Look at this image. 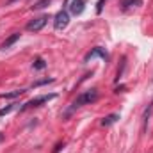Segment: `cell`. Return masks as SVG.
Wrapping results in <instances>:
<instances>
[{
    "label": "cell",
    "mask_w": 153,
    "mask_h": 153,
    "mask_svg": "<svg viewBox=\"0 0 153 153\" xmlns=\"http://www.w3.org/2000/svg\"><path fill=\"white\" fill-rule=\"evenodd\" d=\"M96 100H98V89H87V91L80 93V94H78V96L75 98V102L71 103V107L66 111L64 117H68V116L71 114V112H75L76 109H80L82 105H87V103H94Z\"/></svg>",
    "instance_id": "obj_1"
},
{
    "label": "cell",
    "mask_w": 153,
    "mask_h": 153,
    "mask_svg": "<svg viewBox=\"0 0 153 153\" xmlns=\"http://www.w3.org/2000/svg\"><path fill=\"white\" fill-rule=\"evenodd\" d=\"M53 98H57V94H55V93L36 96V98H32V100L25 102V103L20 107V112H25V111H29V109H36V107H41L43 103H46V102H50V100H53Z\"/></svg>",
    "instance_id": "obj_2"
},
{
    "label": "cell",
    "mask_w": 153,
    "mask_h": 153,
    "mask_svg": "<svg viewBox=\"0 0 153 153\" xmlns=\"http://www.w3.org/2000/svg\"><path fill=\"white\" fill-rule=\"evenodd\" d=\"M68 23H70V14H68V11H64V9L59 11V13L55 14V18H53V27H55V30L66 29Z\"/></svg>",
    "instance_id": "obj_3"
},
{
    "label": "cell",
    "mask_w": 153,
    "mask_h": 153,
    "mask_svg": "<svg viewBox=\"0 0 153 153\" xmlns=\"http://www.w3.org/2000/svg\"><path fill=\"white\" fill-rule=\"evenodd\" d=\"M46 22H48V14H41V16L30 20V22L27 23V30H29V32H39V30L46 25Z\"/></svg>",
    "instance_id": "obj_4"
},
{
    "label": "cell",
    "mask_w": 153,
    "mask_h": 153,
    "mask_svg": "<svg viewBox=\"0 0 153 153\" xmlns=\"http://www.w3.org/2000/svg\"><path fill=\"white\" fill-rule=\"evenodd\" d=\"M93 57H102V59H103L105 62L109 61V53H107V52H105V50H103L102 46H96V48H93V50H91L89 53H85L84 61H85V62H89V61H91Z\"/></svg>",
    "instance_id": "obj_5"
},
{
    "label": "cell",
    "mask_w": 153,
    "mask_h": 153,
    "mask_svg": "<svg viewBox=\"0 0 153 153\" xmlns=\"http://www.w3.org/2000/svg\"><path fill=\"white\" fill-rule=\"evenodd\" d=\"M84 9H85V0H71L70 2V13L71 14L78 16L84 13Z\"/></svg>",
    "instance_id": "obj_6"
},
{
    "label": "cell",
    "mask_w": 153,
    "mask_h": 153,
    "mask_svg": "<svg viewBox=\"0 0 153 153\" xmlns=\"http://www.w3.org/2000/svg\"><path fill=\"white\" fill-rule=\"evenodd\" d=\"M20 36H22L20 32H14V34H11L9 38L2 43V46H0V48H2V50H7V48H11V46H13V45H14V43L20 39Z\"/></svg>",
    "instance_id": "obj_7"
},
{
    "label": "cell",
    "mask_w": 153,
    "mask_h": 153,
    "mask_svg": "<svg viewBox=\"0 0 153 153\" xmlns=\"http://www.w3.org/2000/svg\"><path fill=\"white\" fill-rule=\"evenodd\" d=\"M139 5H143V0H121V7L125 11L132 7H139Z\"/></svg>",
    "instance_id": "obj_8"
},
{
    "label": "cell",
    "mask_w": 153,
    "mask_h": 153,
    "mask_svg": "<svg viewBox=\"0 0 153 153\" xmlns=\"http://www.w3.org/2000/svg\"><path fill=\"white\" fill-rule=\"evenodd\" d=\"M117 119H119V114H109V116H105V117L102 119V126H111V125H114Z\"/></svg>",
    "instance_id": "obj_9"
},
{
    "label": "cell",
    "mask_w": 153,
    "mask_h": 153,
    "mask_svg": "<svg viewBox=\"0 0 153 153\" xmlns=\"http://www.w3.org/2000/svg\"><path fill=\"white\" fill-rule=\"evenodd\" d=\"M23 93H27V91H25V89H18V91H13V93H2V94H0V98L13 100V98H18V96H22Z\"/></svg>",
    "instance_id": "obj_10"
},
{
    "label": "cell",
    "mask_w": 153,
    "mask_h": 153,
    "mask_svg": "<svg viewBox=\"0 0 153 153\" xmlns=\"http://www.w3.org/2000/svg\"><path fill=\"white\" fill-rule=\"evenodd\" d=\"M52 4V0H39V2H36L34 5H32V11H39V9H45L46 5H50Z\"/></svg>",
    "instance_id": "obj_11"
},
{
    "label": "cell",
    "mask_w": 153,
    "mask_h": 153,
    "mask_svg": "<svg viewBox=\"0 0 153 153\" xmlns=\"http://www.w3.org/2000/svg\"><path fill=\"white\" fill-rule=\"evenodd\" d=\"M32 68H34V70H43V68H46V62H45L41 57H38V59L32 62Z\"/></svg>",
    "instance_id": "obj_12"
},
{
    "label": "cell",
    "mask_w": 153,
    "mask_h": 153,
    "mask_svg": "<svg viewBox=\"0 0 153 153\" xmlns=\"http://www.w3.org/2000/svg\"><path fill=\"white\" fill-rule=\"evenodd\" d=\"M16 105H18V103H11V105H7V107L0 109V117H2V116H5V114H9L11 111H14V109H16Z\"/></svg>",
    "instance_id": "obj_13"
},
{
    "label": "cell",
    "mask_w": 153,
    "mask_h": 153,
    "mask_svg": "<svg viewBox=\"0 0 153 153\" xmlns=\"http://www.w3.org/2000/svg\"><path fill=\"white\" fill-rule=\"evenodd\" d=\"M103 2H105V0H98V5H96V13H98V14H100L102 9H103Z\"/></svg>",
    "instance_id": "obj_14"
},
{
    "label": "cell",
    "mask_w": 153,
    "mask_h": 153,
    "mask_svg": "<svg viewBox=\"0 0 153 153\" xmlns=\"http://www.w3.org/2000/svg\"><path fill=\"white\" fill-rule=\"evenodd\" d=\"M2 141H4V134L0 132V143H2Z\"/></svg>",
    "instance_id": "obj_15"
},
{
    "label": "cell",
    "mask_w": 153,
    "mask_h": 153,
    "mask_svg": "<svg viewBox=\"0 0 153 153\" xmlns=\"http://www.w3.org/2000/svg\"><path fill=\"white\" fill-rule=\"evenodd\" d=\"M13 2H16V0H7V4H13Z\"/></svg>",
    "instance_id": "obj_16"
}]
</instances>
